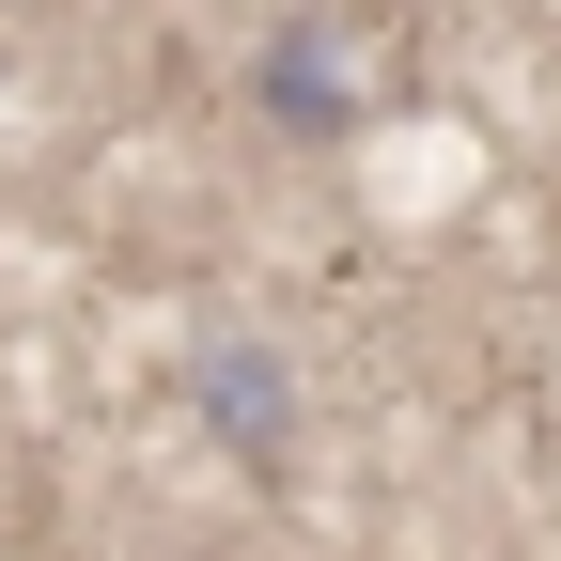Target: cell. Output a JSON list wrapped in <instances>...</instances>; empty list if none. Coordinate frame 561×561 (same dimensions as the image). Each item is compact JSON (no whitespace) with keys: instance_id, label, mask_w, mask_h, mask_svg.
<instances>
[{"instance_id":"2","label":"cell","mask_w":561,"mask_h":561,"mask_svg":"<svg viewBox=\"0 0 561 561\" xmlns=\"http://www.w3.org/2000/svg\"><path fill=\"white\" fill-rule=\"evenodd\" d=\"M265 125H297V140H343V125H359L343 32H265Z\"/></svg>"},{"instance_id":"1","label":"cell","mask_w":561,"mask_h":561,"mask_svg":"<svg viewBox=\"0 0 561 561\" xmlns=\"http://www.w3.org/2000/svg\"><path fill=\"white\" fill-rule=\"evenodd\" d=\"M203 421L234 437V468H280V437H297V375H280L265 343H203Z\"/></svg>"}]
</instances>
